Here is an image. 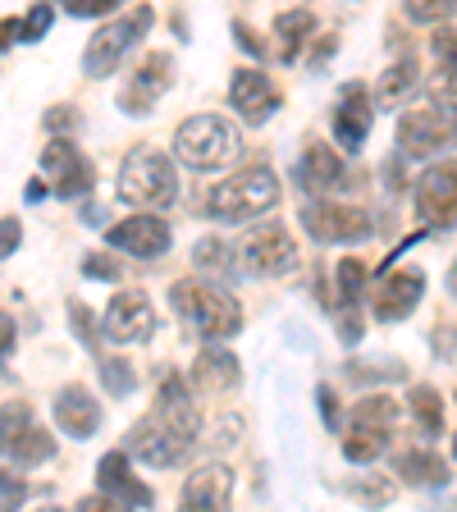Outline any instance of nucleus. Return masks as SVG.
I'll use <instances>...</instances> for the list:
<instances>
[{
  "label": "nucleus",
  "instance_id": "393cba45",
  "mask_svg": "<svg viewBox=\"0 0 457 512\" xmlns=\"http://www.w3.org/2000/svg\"><path fill=\"white\" fill-rule=\"evenodd\" d=\"M311 37H316V14L311 10H284L275 19V55L284 64H298L302 51L311 46Z\"/></svg>",
  "mask_w": 457,
  "mask_h": 512
},
{
  "label": "nucleus",
  "instance_id": "7c9ffc66",
  "mask_svg": "<svg viewBox=\"0 0 457 512\" xmlns=\"http://www.w3.org/2000/svg\"><path fill=\"white\" fill-rule=\"evenodd\" d=\"M101 384H106L110 398H128L133 384H138V375H133V366H128L124 357H101Z\"/></svg>",
  "mask_w": 457,
  "mask_h": 512
},
{
  "label": "nucleus",
  "instance_id": "4468645a",
  "mask_svg": "<svg viewBox=\"0 0 457 512\" xmlns=\"http://www.w3.org/2000/svg\"><path fill=\"white\" fill-rule=\"evenodd\" d=\"M174 87V55L165 51H151L147 60L133 69V78L124 83V92H119V110L124 115H151L156 110V101Z\"/></svg>",
  "mask_w": 457,
  "mask_h": 512
},
{
  "label": "nucleus",
  "instance_id": "f03ea898",
  "mask_svg": "<svg viewBox=\"0 0 457 512\" xmlns=\"http://www.w3.org/2000/svg\"><path fill=\"white\" fill-rule=\"evenodd\" d=\"M279 206V179L270 165H243L206 192V215L220 224H247Z\"/></svg>",
  "mask_w": 457,
  "mask_h": 512
},
{
  "label": "nucleus",
  "instance_id": "09e8293b",
  "mask_svg": "<svg viewBox=\"0 0 457 512\" xmlns=\"http://www.w3.org/2000/svg\"><path fill=\"white\" fill-rule=\"evenodd\" d=\"M83 224H101V206H83Z\"/></svg>",
  "mask_w": 457,
  "mask_h": 512
},
{
  "label": "nucleus",
  "instance_id": "58836bf2",
  "mask_svg": "<svg viewBox=\"0 0 457 512\" xmlns=\"http://www.w3.org/2000/svg\"><path fill=\"white\" fill-rule=\"evenodd\" d=\"M28 485L19 480V471H0V508H19Z\"/></svg>",
  "mask_w": 457,
  "mask_h": 512
},
{
  "label": "nucleus",
  "instance_id": "3c124183",
  "mask_svg": "<svg viewBox=\"0 0 457 512\" xmlns=\"http://www.w3.org/2000/svg\"><path fill=\"white\" fill-rule=\"evenodd\" d=\"M453 458H457V435H453Z\"/></svg>",
  "mask_w": 457,
  "mask_h": 512
},
{
  "label": "nucleus",
  "instance_id": "c03bdc74",
  "mask_svg": "<svg viewBox=\"0 0 457 512\" xmlns=\"http://www.w3.org/2000/svg\"><path fill=\"white\" fill-rule=\"evenodd\" d=\"M46 128H51V133H69V128L78 124V115L69 106H55V110H46V119H42Z\"/></svg>",
  "mask_w": 457,
  "mask_h": 512
},
{
  "label": "nucleus",
  "instance_id": "39448f33",
  "mask_svg": "<svg viewBox=\"0 0 457 512\" xmlns=\"http://www.w3.org/2000/svg\"><path fill=\"white\" fill-rule=\"evenodd\" d=\"M238 151V124L224 115H188L174 128V160H183L188 170H224L238 160Z\"/></svg>",
  "mask_w": 457,
  "mask_h": 512
},
{
  "label": "nucleus",
  "instance_id": "412c9836",
  "mask_svg": "<svg viewBox=\"0 0 457 512\" xmlns=\"http://www.w3.org/2000/svg\"><path fill=\"white\" fill-rule=\"evenodd\" d=\"M229 499H234V471L224 462H202L183 480V508L192 512H220L229 508Z\"/></svg>",
  "mask_w": 457,
  "mask_h": 512
},
{
  "label": "nucleus",
  "instance_id": "72a5a7b5",
  "mask_svg": "<svg viewBox=\"0 0 457 512\" xmlns=\"http://www.w3.org/2000/svg\"><path fill=\"white\" fill-rule=\"evenodd\" d=\"M430 55H435V69L457 74V28L453 23H439V32L430 37Z\"/></svg>",
  "mask_w": 457,
  "mask_h": 512
},
{
  "label": "nucleus",
  "instance_id": "9d476101",
  "mask_svg": "<svg viewBox=\"0 0 457 512\" xmlns=\"http://www.w3.org/2000/svg\"><path fill=\"white\" fill-rule=\"evenodd\" d=\"M0 453L14 467H42V462L55 458V439L32 421L28 403L0 407Z\"/></svg>",
  "mask_w": 457,
  "mask_h": 512
},
{
  "label": "nucleus",
  "instance_id": "c9c22d12",
  "mask_svg": "<svg viewBox=\"0 0 457 512\" xmlns=\"http://www.w3.org/2000/svg\"><path fill=\"white\" fill-rule=\"evenodd\" d=\"M69 320H74V334L87 343V348H92V352L101 348V330H96V316H92V311H87L78 298H69Z\"/></svg>",
  "mask_w": 457,
  "mask_h": 512
},
{
  "label": "nucleus",
  "instance_id": "2f4dec72",
  "mask_svg": "<svg viewBox=\"0 0 457 512\" xmlns=\"http://www.w3.org/2000/svg\"><path fill=\"white\" fill-rule=\"evenodd\" d=\"M362 293H366V266L357 256H348V261H339V302L343 307H357Z\"/></svg>",
  "mask_w": 457,
  "mask_h": 512
},
{
  "label": "nucleus",
  "instance_id": "de8ad7c7",
  "mask_svg": "<svg viewBox=\"0 0 457 512\" xmlns=\"http://www.w3.org/2000/svg\"><path fill=\"white\" fill-rule=\"evenodd\" d=\"M46 192H51V183H28V202H42Z\"/></svg>",
  "mask_w": 457,
  "mask_h": 512
},
{
  "label": "nucleus",
  "instance_id": "0eeeda50",
  "mask_svg": "<svg viewBox=\"0 0 457 512\" xmlns=\"http://www.w3.org/2000/svg\"><path fill=\"white\" fill-rule=\"evenodd\" d=\"M234 256H238V266L256 279H279L288 270H298V243H293V234L279 220L247 229L243 243L234 247Z\"/></svg>",
  "mask_w": 457,
  "mask_h": 512
},
{
  "label": "nucleus",
  "instance_id": "a878e982",
  "mask_svg": "<svg viewBox=\"0 0 457 512\" xmlns=\"http://www.w3.org/2000/svg\"><path fill=\"white\" fill-rule=\"evenodd\" d=\"M394 467L403 476V485H416V490H444L448 485V462L430 448H407Z\"/></svg>",
  "mask_w": 457,
  "mask_h": 512
},
{
  "label": "nucleus",
  "instance_id": "f704fd0d",
  "mask_svg": "<svg viewBox=\"0 0 457 512\" xmlns=\"http://www.w3.org/2000/svg\"><path fill=\"white\" fill-rule=\"evenodd\" d=\"M51 19H55V10L51 5H32L28 10V19H19V42H42L46 32H51Z\"/></svg>",
  "mask_w": 457,
  "mask_h": 512
},
{
  "label": "nucleus",
  "instance_id": "dca6fc26",
  "mask_svg": "<svg viewBox=\"0 0 457 512\" xmlns=\"http://www.w3.org/2000/svg\"><path fill=\"white\" fill-rule=\"evenodd\" d=\"M170 224L160 220V215H128V220L110 224L106 229V243L115 247V252H128L138 256V261H156V256L170 252Z\"/></svg>",
  "mask_w": 457,
  "mask_h": 512
},
{
  "label": "nucleus",
  "instance_id": "f257e3e1",
  "mask_svg": "<svg viewBox=\"0 0 457 512\" xmlns=\"http://www.w3.org/2000/svg\"><path fill=\"white\" fill-rule=\"evenodd\" d=\"M197 430H202V416L192 407L183 375H165L156 412H147L138 426L128 430V458L147 462V467H179L197 448Z\"/></svg>",
  "mask_w": 457,
  "mask_h": 512
},
{
  "label": "nucleus",
  "instance_id": "b1692460",
  "mask_svg": "<svg viewBox=\"0 0 457 512\" xmlns=\"http://www.w3.org/2000/svg\"><path fill=\"white\" fill-rule=\"evenodd\" d=\"M421 87V60H416L412 51H403L389 69L380 74V83H375V106H384V110H394V106H403L407 96Z\"/></svg>",
  "mask_w": 457,
  "mask_h": 512
},
{
  "label": "nucleus",
  "instance_id": "9b49d317",
  "mask_svg": "<svg viewBox=\"0 0 457 512\" xmlns=\"http://www.w3.org/2000/svg\"><path fill=\"white\" fill-rule=\"evenodd\" d=\"M96 499H83V508H151L156 494L128 471V448H115L96 467Z\"/></svg>",
  "mask_w": 457,
  "mask_h": 512
},
{
  "label": "nucleus",
  "instance_id": "cd10ccee",
  "mask_svg": "<svg viewBox=\"0 0 457 512\" xmlns=\"http://www.w3.org/2000/svg\"><path fill=\"white\" fill-rule=\"evenodd\" d=\"M192 266L202 270V275L234 279L238 275V256H234V247L220 243V238H202V243L192 247Z\"/></svg>",
  "mask_w": 457,
  "mask_h": 512
},
{
  "label": "nucleus",
  "instance_id": "a18cd8bd",
  "mask_svg": "<svg viewBox=\"0 0 457 512\" xmlns=\"http://www.w3.org/2000/svg\"><path fill=\"white\" fill-rule=\"evenodd\" d=\"M10 348H14V320L0 311V362L10 357Z\"/></svg>",
  "mask_w": 457,
  "mask_h": 512
},
{
  "label": "nucleus",
  "instance_id": "6ab92c4d",
  "mask_svg": "<svg viewBox=\"0 0 457 512\" xmlns=\"http://www.w3.org/2000/svg\"><path fill=\"white\" fill-rule=\"evenodd\" d=\"M421 298H426V275L421 270H389L371 288V311L375 320H407Z\"/></svg>",
  "mask_w": 457,
  "mask_h": 512
},
{
  "label": "nucleus",
  "instance_id": "c756f323",
  "mask_svg": "<svg viewBox=\"0 0 457 512\" xmlns=\"http://www.w3.org/2000/svg\"><path fill=\"white\" fill-rule=\"evenodd\" d=\"M348 421L352 426H375V430H394V421H398V403L389 394H366L362 403L348 412Z\"/></svg>",
  "mask_w": 457,
  "mask_h": 512
},
{
  "label": "nucleus",
  "instance_id": "6e6552de",
  "mask_svg": "<svg viewBox=\"0 0 457 512\" xmlns=\"http://www.w3.org/2000/svg\"><path fill=\"white\" fill-rule=\"evenodd\" d=\"M302 229L311 234V243H366L375 234L371 215L362 206H348V202H330V197H307L302 202Z\"/></svg>",
  "mask_w": 457,
  "mask_h": 512
},
{
  "label": "nucleus",
  "instance_id": "e433bc0d",
  "mask_svg": "<svg viewBox=\"0 0 457 512\" xmlns=\"http://www.w3.org/2000/svg\"><path fill=\"white\" fill-rule=\"evenodd\" d=\"M348 494H352V499H366V503H389L398 494V485H394V480H384V476L380 480H352Z\"/></svg>",
  "mask_w": 457,
  "mask_h": 512
},
{
  "label": "nucleus",
  "instance_id": "4be33fe9",
  "mask_svg": "<svg viewBox=\"0 0 457 512\" xmlns=\"http://www.w3.org/2000/svg\"><path fill=\"white\" fill-rule=\"evenodd\" d=\"M55 426L69 439H92L101 430V403L87 394L83 384H64L55 394Z\"/></svg>",
  "mask_w": 457,
  "mask_h": 512
},
{
  "label": "nucleus",
  "instance_id": "20e7f679",
  "mask_svg": "<svg viewBox=\"0 0 457 512\" xmlns=\"http://www.w3.org/2000/svg\"><path fill=\"white\" fill-rule=\"evenodd\" d=\"M170 302L206 343H224L243 330V307H238V298L215 284H206V279H179Z\"/></svg>",
  "mask_w": 457,
  "mask_h": 512
},
{
  "label": "nucleus",
  "instance_id": "37998d69",
  "mask_svg": "<svg viewBox=\"0 0 457 512\" xmlns=\"http://www.w3.org/2000/svg\"><path fill=\"white\" fill-rule=\"evenodd\" d=\"M316 398H320V412H325V426L339 430V398H334V389H330V384H320Z\"/></svg>",
  "mask_w": 457,
  "mask_h": 512
},
{
  "label": "nucleus",
  "instance_id": "c85d7f7f",
  "mask_svg": "<svg viewBox=\"0 0 457 512\" xmlns=\"http://www.w3.org/2000/svg\"><path fill=\"white\" fill-rule=\"evenodd\" d=\"M384 448H389V430L352 426L348 421V435H343V458L348 462H375L384 458Z\"/></svg>",
  "mask_w": 457,
  "mask_h": 512
},
{
  "label": "nucleus",
  "instance_id": "f8f14e48",
  "mask_svg": "<svg viewBox=\"0 0 457 512\" xmlns=\"http://www.w3.org/2000/svg\"><path fill=\"white\" fill-rule=\"evenodd\" d=\"M416 215L430 229H457V160H435L416 179Z\"/></svg>",
  "mask_w": 457,
  "mask_h": 512
},
{
  "label": "nucleus",
  "instance_id": "bb28decb",
  "mask_svg": "<svg viewBox=\"0 0 457 512\" xmlns=\"http://www.w3.org/2000/svg\"><path fill=\"white\" fill-rule=\"evenodd\" d=\"M407 407H412V421H416V430H421V439L444 435V398H439L430 384L412 389V394H407Z\"/></svg>",
  "mask_w": 457,
  "mask_h": 512
},
{
  "label": "nucleus",
  "instance_id": "423d86ee",
  "mask_svg": "<svg viewBox=\"0 0 457 512\" xmlns=\"http://www.w3.org/2000/svg\"><path fill=\"white\" fill-rule=\"evenodd\" d=\"M151 23H156L151 5H138V10H128L124 19H115L101 32H92V42H87V51H83V74L87 78H110L119 64H124V55L151 32Z\"/></svg>",
  "mask_w": 457,
  "mask_h": 512
},
{
  "label": "nucleus",
  "instance_id": "8fccbe9b",
  "mask_svg": "<svg viewBox=\"0 0 457 512\" xmlns=\"http://www.w3.org/2000/svg\"><path fill=\"white\" fill-rule=\"evenodd\" d=\"M448 293H453V298H457V261H453V266H448Z\"/></svg>",
  "mask_w": 457,
  "mask_h": 512
},
{
  "label": "nucleus",
  "instance_id": "f3484780",
  "mask_svg": "<svg viewBox=\"0 0 457 512\" xmlns=\"http://www.w3.org/2000/svg\"><path fill=\"white\" fill-rule=\"evenodd\" d=\"M348 183L352 179H348V165L339 160V151L330 142L307 138V147L298 156V188L307 197H330V192H343Z\"/></svg>",
  "mask_w": 457,
  "mask_h": 512
},
{
  "label": "nucleus",
  "instance_id": "7ed1b4c3",
  "mask_svg": "<svg viewBox=\"0 0 457 512\" xmlns=\"http://www.w3.org/2000/svg\"><path fill=\"white\" fill-rule=\"evenodd\" d=\"M119 202L138 206V211H170L179 202V165L160 147L128 151L119 165Z\"/></svg>",
  "mask_w": 457,
  "mask_h": 512
},
{
  "label": "nucleus",
  "instance_id": "5701e85b",
  "mask_svg": "<svg viewBox=\"0 0 457 512\" xmlns=\"http://www.w3.org/2000/svg\"><path fill=\"white\" fill-rule=\"evenodd\" d=\"M192 384H197V394H211V398L234 394L238 384H243L238 357L234 352H224L220 343H215V348H202L197 352V366H192Z\"/></svg>",
  "mask_w": 457,
  "mask_h": 512
},
{
  "label": "nucleus",
  "instance_id": "49530a36",
  "mask_svg": "<svg viewBox=\"0 0 457 512\" xmlns=\"http://www.w3.org/2000/svg\"><path fill=\"white\" fill-rule=\"evenodd\" d=\"M19 42V19H0V51Z\"/></svg>",
  "mask_w": 457,
  "mask_h": 512
},
{
  "label": "nucleus",
  "instance_id": "79ce46f5",
  "mask_svg": "<svg viewBox=\"0 0 457 512\" xmlns=\"http://www.w3.org/2000/svg\"><path fill=\"white\" fill-rule=\"evenodd\" d=\"M234 42L243 46V51L252 55V60H261V55H266V42H261V37H256V32L247 28V23H234Z\"/></svg>",
  "mask_w": 457,
  "mask_h": 512
},
{
  "label": "nucleus",
  "instance_id": "1a4fd4ad",
  "mask_svg": "<svg viewBox=\"0 0 457 512\" xmlns=\"http://www.w3.org/2000/svg\"><path fill=\"white\" fill-rule=\"evenodd\" d=\"M453 142H457V115L430 106V101L398 119V156L407 160H435Z\"/></svg>",
  "mask_w": 457,
  "mask_h": 512
},
{
  "label": "nucleus",
  "instance_id": "ea45409f",
  "mask_svg": "<svg viewBox=\"0 0 457 512\" xmlns=\"http://www.w3.org/2000/svg\"><path fill=\"white\" fill-rule=\"evenodd\" d=\"M119 0H64V10L74 14V19H101V14H110Z\"/></svg>",
  "mask_w": 457,
  "mask_h": 512
},
{
  "label": "nucleus",
  "instance_id": "a19ab883",
  "mask_svg": "<svg viewBox=\"0 0 457 512\" xmlns=\"http://www.w3.org/2000/svg\"><path fill=\"white\" fill-rule=\"evenodd\" d=\"M19 243H23V224L14 220V215H5V220H0V261L19 252Z\"/></svg>",
  "mask_w": 457,
  "mask_h": 512
},
{
  "label": "nucleus",
  "instance_id": "2eb2a0df",
  "mask_svg": "<svg viewBox=\"0 0 457 512\" xmlns=\"http://www.w3.org/2000/svg\"><path fill=\"white\" fill-rule=\"evenodd\" d=\"M151 334H156V311H151L147 293H138V288L115 293L110 307H106V316H101V339H110V343H147Z\"/></svg>",
  "mask_w": 457,
  "mask_h": 512
},
{
  "label": "nucleus",
  "instance_id": "473e14b6",
  "mask_svg": "<svg viewBox=\"0 0 457 512\" xmlns=\"http://www.w3.org/2000/svg\"><path fill=\"white\" fill-rule=\"evenodd\" d=\"M412 23H448L457 14V0H403Z\"/></svg>",
  "mask_w": 457,
  "mask_h": 512
},
{
  "label": "nucleus",
  "instance_id": "4c0bfd02",
  "mask_svg": "<svg viewBox=\"0 0 457 512\" xmlns=\"http://www.w3.org/2000/svg\"><path fill=\"white\" fill-rule=\"evenodd\" d=\"M83 275L115 284V279H119V261H115V256H106V252H92V256H83Z\"/></svg>",
  "mask_w": 457,
  "mask_h": 512
},
{
  "label": "nucleus",
  "instance_id": "a211bd4d",
  "mask_svg": "<svg viewBox=\"0 0 457 512\" xmlns=\"http://www.w3.org/2000/svg\"><path fill=\"white\" fill-rule=\"evenodd\" d=\"M229 106L238 110L243 124L261 128L279 110V87L261 69H234V78H229Z\"/></svg>",
  "mask_w": 457,
  "mask_h": 512
},
{
  "label": "nucleus",
  "instance_id": "ddd939ff",
  "mask_svg": "<svg viewBox=\"0 0 457 512\" xmlns=\"http://www.w3.org/2000/svg\"><path fill=\"white\" fill-rule=\"evenodd\" d=\"M42 170H46V179H51V192L64 197V202H74V197L92 192V183H96L92 160L78 151V142L60 138V133L42 147Z\"/></svg>",
  "mask_w": 457,
  "mask_h": 512
},
{
  "label": "nucleus",
  "instance_id": "aec40b11",
  "mask_svg": "<svg viewBox=\"0 0 457 512\" xmlns=\"http://www.w3.org/2000/svg\"><path fill=\"white\" fill-rule=\"evenodd\" d=\"M371 119H375V106H371V92L362 83H348L339 92V106H334V142L343 151H362V142L371 138Z\"/></svg>",
  "mask_w": 457,
  "mask_h": 512
}]
</instances>
